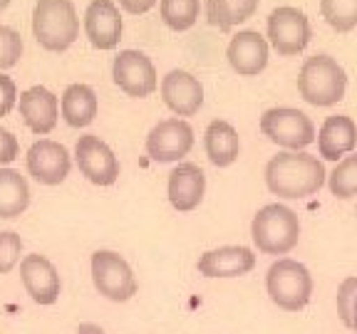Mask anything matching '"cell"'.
Returning a JSON list of instances; mask_svg holds the SVG:
<instances>
[{"instance_id":"obj_16","label":"cell","mask_w":357,"mask_h":334,"mask_svg":"<svg viewBox=\"0 0 357 334\" xmlns=\"http://www.w3.org/2000/svg\"><path fill=\"white\" fill-rule=\"evenodd\" d=\"M167 196L174 211L189 213L201 206V200L206 196V173L201 171V166L191 161H184L174 166L169 173Z\"/></svg>"},{"instance_id":"obj_4","label":"cell","mask_w":357,"mask_h":334,"mask_svg":"<svg viewBox=\"0 0 357 334\" xmlns=\"http://www.w3.org/2000/svg\"><path fill=\"white\" fill-rule=\"evenodd\" d=\"M347 74L330 55H312L298 72V95L312 106H333L345 97Z\"/></svg>"},{"instance_id":"obj_21","label":"cell","mask_w":357,"mask_h":334,"mask_svg":"<svg viewBox=\"0 0 357 334\" xmlns=\"http://www.w3.org/2000/svg\"><path fill=\"white\" fill-rule=\"evenodd\" d=\"M100 102H97L95 89L89 84H70L60 97V114L67 127L84 129L95 122Z\"/></svg>"},{"instance_id":"obj_22","label":"cell","mask_w":357,"mask_h":334,"mask_svg":"<svg viewBox=\"0 0 357 334\" xmlns=\"http://www.w3.org/2000/svg\"><path fill=\"white\" fill-rule=\"evenodd\" d=\"M204 146H206L208 161L218 168H226L241 154L238 132L234 129V124L223 122V119H213L206 127V134H204Z\"/></svg>"},{"instance_id":"obj_15","label":"cell","mask_w":357,"mask_h":334,"mask_svg":"<svg viewBox=\"0 0 357 334\" xmlns=\"http://www.w3.org/2000/svg\"><path fill=\"white\" fill-rule=\"evenodd\" d=\"M162 100L176 117H194L204 106V84L186 70H172L159 84Z\"/></svg>"},{"instance_id":"obj_11","label":"cell","mask_w":357,"mask_h":334,"mask_svg":"<svg viewBox=\"0 0 357 334\" xmlns=\"http://www.w3.org/2000/svg\"><path fill=\"white\" fill-rule=\"evenodd\" d=\"M144 149L159 164L181 161L194 149V129L186 119H164L146 134Z\"/></svg>"},{"instance_id":"obj_25","label":"cell","mask_w":357,"mask_h":334,"mask_svg":"<svg viewBox=\"0 0 357 334\" xmlns=\"http://www.w3.org/2000/svg\"><path fill=\"white\" fill-rule=\"evenodd\" d=\"M159 15L169 30L184 33L199 20V0H159Z\"/></svg>"},{"instance_id":"obj_17","label":"cell","mask_w":357,"mask_h":334,"mask_svg":"<svg viewBox=\"0 0 357 334\" xmlns=\"http://www.w3.org/2000/svg\"><path fill=\"white\" fill-rule=\"evenodd\" d=\"M17 109H20L22 122L28 124V129L38 136L50 134L57 127V117H60V100L52 95L50 89L43 84L25 89L17 100Z\"/></svg>"},{"instance_id":"obj_7","label":"cell","mask_w":357,"mask_h":334,"mask_svg":"<svg viewBox=\"0 0 357 334\" xmlns=\"http://www.w3.org/2000/svg\"><path fill=\"white\" fill-rule=\"evenodd\" d=\"M89 270H92L95 289L112 302H129L137 295V289H139L129 262L114 250L92 253Z\"/></svg>"},{"instance_id":"obj_13","label":"cell","mask_w":357,"mask_h":334,"mask_svg":"<svg viewBox=\"0 0 357 334\" xmlns=\"http://www.w3.org/2000/svg\"><path fill=\"white\" fill-rule=\"evenodd\" d=\"M122 15L112 0H92L84 10V33L95 50H114L122 40Z\"/></svg>"},{"instance_id":"obj_30","label":"cell","mask_w":357,"mask_h":334,"mask_svg":"<svg viewBox=\"0 0 357 334\" xmlns=\"http://www.w3.org/2000/svg\"><path fill=\"white\" fill-rule=\"evenodd\" d=\"M357 302V278H345L337 287V315L345 327L352 329V307Z\"/></svg>"},{"instance_id":"obj_12","label":"cell","mask_w":357,"mask_h":334,"mask_svg":"<svg viewBox=\"0 0 357 334\" xmlns=\"http://www.w3.org/2000/svg\"><path fill=\"white\" fill-rule=\"evenodd\" d=\"M28 173L43 186H60L73 168L70 151L52 139H40L28 149Z\"/></svg>"},{"instance_id":"obj_8","label":"cell","mask_w":357,"mask_h":334,"mask_svg":"<svg viewBox=\"0 0 357 334\" xmlns=\"http://www.w3.org/2000/svg\"><path fill=\"white\" fill-rule=\"evenodd\" d=\"M310 42V22L301 8L283 6L268 15V45L280 57L301 55Z\"/></svg>"},{"instance_id":"obj_26","label":"cell","mask_w":357,"mask_h":334,"mask_svg":"<svg viewBox=\"0 0 357 334\" xmlns=\"http://www.w3.org/2000/svg\"><path fill=\"white\" fill-rule=\"evenodd\" d=\"M328 189L335 198L342 200L357 196V151H352L335 164V168L328 176Z\"/></svg>"},{"instance_id":"obj_34","label":"cell","mask_w":357,"mask_h":334,"mask_svg":"<svg viewBox=\"0 0 357 334\" xmlns=\"http://www.w3.org/2000/svg\"><path fill=\"white\" fill-rule=\"evenodd\" d=\"M75 334H105V329L100 327V324H92V322H84L77 327V332Z\"/></svg>"},{"instance_id":"obj_2","label":"cell","mask_w":357,"mask_h":334,"mask_svg":"<svg viewBox=\"0 0 357 334\" xmlns=\"http://www.w3.org/2000/svg\"><path fill=\"white\" fill-rule=\"evenodd\" d=\"M33 35L47 52H65L79 38V17L73 0H38L33 10Z\"/></svg>"},{"instance_id":"obj_28","label":"cell","mask_w":357,"mask_h":334,"mask_svg":"<svg viewBox=\"0 0 357 334\" xmlns=\"http://www.w3.org/2000/svg\"><path fill=\"white\" fill-rule=\"evenodd\" d=\"M22 57V38L8 25H0V70H10Z\"/></svg>"},{"instance_id":"obj_3","label":"cell","mask_w":357,"mask_h":334,"mask_svg":"<svg viewBox=\"0 0 357 334\" xmlns=\"http://www.w3.org/2000/svg\"><path fill=\"white\" fill-rule=\"evenodd\" d=\"M251 238L263 255H288L301 240L298 213L283 203H268L253 216Z\"/></svg>"},{"instance_id":"obj_14","label":"cell","mask_w":357,"mask_h":334,"mask_svg":"<svg viewBox=\"0 0 357 334\" xmlns=\"http://www.w3.org/2000/svg\"><path fill=\"white\" fill-rule=\"evenodd\" d=\"M268 52H271V45L256 30H241L238 35L231 38L229 47H226L229 65L238 77L261 74L268 65Z\"/></svg>"},{"instance_id":"obj_18","label":"cell","mask_w":357,"mask_h":334,"mask_svg":"<svg viewBox=\"0 0 357 334\" xmlns=\"http://www.w3.org/2000/svg\"><path fill=\"white\" fill-rule=\"evenodd\" d=\"M256 267V253L245 245H223L206 250L196 262V270L204 278H241Z\"/></svg>"},{"instance_id":"obj_29","label":"cell","mask_w":357,"mask_h":334,"mask_svg":"<svg viewBox=\"0 0 357 334\" xmlns=\"http://www.w3.org/2000/svg\"><path fill=\"white\" fill-rule=\"evenodd\" d=\"M20 253H22L20 235L13 233V230L0 233V275H8L20 262Z\"/></svg>"},{"instance_id":"obj_36","label":"cell","mask_w":357,"mask_h":334,"mask_svg":"<svg viewBox=\"0 0 357 334\" xmlns=\"http://www.w3.org/2000/svg\"><path fill=\"white\" fill-rule=\"evenodd\" d=\"M8 6H10V0H0V13L6 10V8H8Z\"/></svg>"},{"instance_id":"obj_31","label":"cell","mask_w":357,"mask_h":334,"mask_svg":"<svg viewBox=\"0 0 357 334\" xmlns=\"http://www.w3.org/2000/svg\"><path fill=\"white\" fill-rule=\"evenodd\" d=\"M17 104V87L10 77L0 74V117H8Z\"/></svg>"},{"instance_id":"obj_27","label":"cell","mask_w":357,"mask_h":334,"mask_svg":"<svg viewBox=\"0 0 357 334\" xmlns=\"http://www.w3.org/2000/svg\"><path fill=\"white\" fill-rule=\"evenodd\" d=\"M320 15L335 33L357 28V0H320Z\"/></svg>"},{"instance_id":"obj_6","label":"cell","mask_w":357,"mask_h":334,"mask_svg":"<svg viewBox=\"0 0 357 334\" xmlns=\"http://www.w3.org/2000/svg\"><path fill=\"white\" fill-rule=\"evenodd\" d=\"M261 132L273 141L275 146L285 151H301L315 141V124L310 122L305 111L293 109V106H273L263 111Z\"/></svg>"},{"instance_id":"obj_9","label":"cell","mask_w":357,"mask_h":334,"mask_svg":"<svg viewBox=\"0 0 357 334\" xmlns=\"http://www.w3.org/2000/svg\"><path fill=\"white\" fill-rule=\"evenodd\" d=\"M112 79L124 95L134 97V100H144V97L154 95L156 87H159L154 62L139 50H122L114 57Z\"/></svg>"},{"instance_id":"obj_33","label":"cell","mask_w":357,"mask_h":334,"mask_svg":"<svg viewBox=\"0 0 357 334\" xmlns=\"http://www.w3.org/2000/svg\"><path fill=\"white\" fill-rule=\"evenodd\" d=\"M156 3H159V0H119L122 10L129 13V15H144V13H149Z\"/></svg>"},{"instance_id":"obj_23","label":"cell","mask_w":357,"mask_h":334,"mask_svg":"<svg viewBox=\"0 0 357 334\" xmlns=\"http://www.w3.org/2000/svg\"><path fill=\"white\" fill-rule=\"evenodd\" d=\"M30 206V186L13 168H0V218H17Z\"/></svg>"},{"instance_id":"obj_32","label":"cell","mask_w":357,"mask_h":334,"mask_svg":"<svg viewBox=\"0 0 357 334\" xmlns=\"http://www.w3.org/2000/svg\"><path fill=\"white\" fill-rule=\"evenodd\" d=\"M17 154H20V144L13 136V132L0 127V166L3 164H13L17 159Z\"/></svg>"},{"instance_id":"obj_24","label":"cell","mask_w":357,"mask_h":334,"mask_svg":"<svg viewBox=\"0 0 357 334\" xmlns=\"http://www.w3.org/2000/svg\"><path fill=\"white\" fill-rule=\"evenodd\" d=\"M261 0H206V20L218 30H231L251 20Z\"/></svg>"},{"instance_id":"obj_5","label":"cell","mask_w":357,"mask_h":334,"mask_svg":"<svg viewBox=\"0 0 357 334\" xmlns=\"http://www.w3.org/2000/svg\"><path fill=\"white\" fill-rule=\"evenodd\" d=\"M312 275L303 262L293 257H280L268 267L266 289L268 297L278 310L283 312H301L312 300Z\"/></svg>"},{"instance_id":"obj_1","label":"cell","mask_w":357,"mask_h":334,"mask_svg":"<svg viewBox=\"0 0 357 334\" xmlns=\"http://www.w3.org/2000/svg\"><path fill=\"white\" fill-rule=\"evenodd\" d=\"M325 166L305 151H280L266 164V186L278 198H307L323 189Z\"/></svg>"},{"instance_id":"obj_19","label":"cell","mask_w":357,"mask_h":334,"mask_svg":"<svg viewBox=\"0 0 357 334\" xmlns=\"http://www.w3.org/2000/svg\"><path fill=\"white\" fill-rule=\"evenodd\" d=\"M20 280L28 295L38 305H55L60 297V275L57 267L40 253L25 255L20 260Z\"/></svg>"},{"instance_id":"obj_10","label":"cell","mask_w":357,"mask_h":334,"mask_svg":"<svg viewBox=\"0 0 357 334\" xmlns=\"http://www.w3.org/2000/svg\"><path fill=\"white\" fill-rule=\"evenodd\" d=\"M75 161L89 184L112 186L119 178V161L114 151L95 134H84L75 144Z\"/></svg>"},{"instance_id":"obj_35","label":"cell","mask_w":357,"mask_h":334,"mask_svg":"<svg viewBox=\"0 0 357 334\" xmlns=\"http://www.w3.org/2000/svg\"><path fill=\"white\" fill-rule=\"evenodd\" d=\"M352 329L357 332V302H355V307H352Z\"/></svg>"},{"instance_id":"obj_20","label":"cell","mask_w":357,"mask_h":334,"mask_svg":"<svg viewBox=\"0 0 357 334\" xmlns=\"http://www.w3.org/2000/svg\"><path fill=\"white\" fill-rule=\"evenodd\" d=\"M357 146V124L347 114H335L318 132V151L325 161H340Z\"/></svg>"}]
</instances>
